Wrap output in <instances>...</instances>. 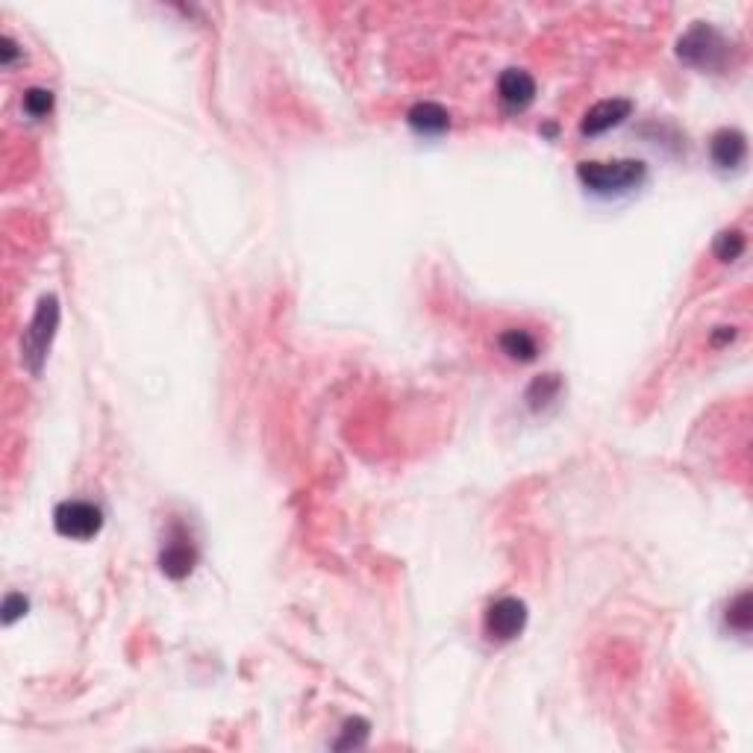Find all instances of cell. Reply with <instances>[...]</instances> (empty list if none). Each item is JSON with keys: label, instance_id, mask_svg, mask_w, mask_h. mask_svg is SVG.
I'll return each instance as SVG.
<instances>
[{"label": "cell", "instance_id": "cell-1", "mask_svg": "<svg viewBox=\"0 0 753 753\" xmlns=\"http://www.w3.org/2000/svg\"><path fill=\"white\" fill-rule=\"evenodd\" d=\"M577 177L586 189L598 195H618V192H630L642 186L648 177V168L642 159H612V162L592 159V162L577 165Z\"/></svg>", "mask_w": 753, "mask_h": 753}, {"label": "cell", "instance_id": "cell-2", "mask_svg": "<svg viewBox=\"0 0 753 753\" xmlns=\"http://www.w3.org/2000/svg\"><path fill=\"white\" fill-rule=\"evenodd\" d=\"M56 327H59V301L53 295H45L36 306V315H33L30 327L24 330V342H21V356H24V362H27V368L33 374H42V365H45L48 351H51Z\"/></svg>", "mask_w": 753, "mask_h": 753}, {"label": "cell", "instance_id": "cell-3", "mask_svg": "<svg viewBox=\"0 0 753 753\" xmlns=\"http://www.w3.org/2000/svg\"><path fill=\"white\" fill-rule=\"evenodd\" d=\"M730 42L709 24H695L686 36H680L677 42V56L695 68H706V71H718L724 68L727 56H730Z\"/></svg>", "mask_w": 753, "mask_h": 753}, {"label": "cell", "instance_id": "cell-4", "mask_svg": "<svg viewBox=\"0 0 753 753\" xmlns=\"http://www.w3.org/2000/svg\"><path fill=\"white\" fill-rule=\"evenodd\" d=\"M53 527L62 539L89 542L103 530L101 506L89 501H62L53 509Z\"/></svg>", "mask_w": 753, "mask_h": 753}, {"label": "cell", "instance_id": "cell-5", "mask_svg": "<svg viewBox=\"0 0 753 753\" xmlns=\"http://www.w3.org/2000/svg\"><path fill=\"white\" fill-rule=\"evenodd\" d=\"M195 565H198V548L192 545L189 533H186L180 524H174V527H171V536H168V542H165V548L159 553V568H162V574L171 577V580H186V577L195 571Z\"/></svg>", "mask_w": 753, "mask_h": 753}, {"label": "cell", "instance_id": "cell-6", "mask_svg": "<svg viewBox=\"0 0 753 753\" xmlns=\"http://www.w3.org/2000/svg\"><path fill=\"white\" fill-rule=\"evenodd\" d=\"M527 627V603L518 598H498L486 609V633L498 642H512Z\"/></svg>", "mask_w": 753, "mask_h": 753}, {"label": "cell", "instance_id": "cell-7", "mask_svg": "<svg viewBox=\"0 0 753 753\" xmlns=\"http://www.w3.org/2000/svg\"><path fill=\"white\" fill-rule=\"evenodd\" d=\"M633 112V101L627 98H609V101H598L580 121V133L583 136H601L606 130L618 127L624 118H630Z\"/></svg>", "mask_w": 753, "mask_h": 753}, {"label": "cell", "instance_id": "cell-8", "mask_svg": "<svg viewBox=\"0 0 753 753\" xmlns=\"http://www.w3.org/2000/svg\"><path fill=\"white\" fill-rule=\"evenodd\" d=\"M709 153H712V162L721 168V171H736L745 159H748V136L742 130H733V127H724L712 136L709 142Z\"/></svg>", "mask_w": 753, "mask_h": 753}, {"label": "cell", "instance_id": "cell-9", "mask_svg": "<svg viewBox=\"0 0 753 753\" xmlns=\"http://www.w3.org/2000/svg\"><path fill=\"white\" fill-rule=\"evenodd\" d=\"M498 98L506 109L518 112V109H527L533 98H536V80L533 74L521 71V68H506L498 80Z\"/></svg>", "mask_w": 753, "mask_h": 753}, {"label": "cell", "instance_id": "cell-10", "mask_svg": "<svg viewBox=\"0 0 753 753\" xmlns=\"http://www.w3.org/2000/svg\"><path fill=\"white\" fill-rule=\"evenodd\" d=\"M406 121L415 133L421 136H442L451 127V115L442 103L421 101L406 112Z\"/></svg>", "mask_w": 753, "mask_h": 753}, {"label": "cell", "instance_id": "cell-11", "mask_svg": "<svg viewBox=\"0 0 753 753\" xmlns=\"http://www.w3.org/2000/svg\"><path fill=\"white\" fill-rule=\"evenodd\" d=\"M498 345H501V351L506 353L509 359H515V362H533V359H536V353H539V342H536V336H533V333H527V330H518V327L503 330L501 339H498Z\"/></svg>", "mask_w": 753, "mask_h": 753}, {"label": "cell", "instance_id": "cell-12", "mask_svg": "<svg viewBox=\"0 0 753 753\" xmlns=\"http://www.w3.org/2000/svg\"><path fill=\"white\" fill-rule=\"evenodd\" d=\"M727 624H730V630H736V633H742V636H748V633H751V624H753L751 592H742L736 601H730V606H727Z\"/></svg>", "mask_w": 753, "mask_h": 753}, {"label": "cell", "instance_id": "cell-13", "mask_svg": "<svg viewBox=\"0 0 753 753\" xmlns=\"http://www.w3.org/2000/svg\"><path fill=\"white\" fill-rule=\"evenodd\" d=\"M745 233L742 230H721L718 236H715V245H712V251L715 256L721 259V262H733V259H739L742 253H745Z\"/></svg>", "mask_w": 753, "mask_h": 753}, {"label": "cell", "instance_id": "cell-14", "mask_svg": "<svg viewBox=\"0 0 753 753\" xmlns=\"http://www.w3.org/2000/svg\"><path fill=\"white\" fill-rule=\"evenodd\" d=\"M559 389H562V383H559L556 374H542V377H536V380L530 383L527 401H530L533 409H542V406H548V403L559 395Z\"/></svg>", "mask_w": 753, "mask_h": 753}, {"label": "cell", "instance_id": "cell-15", "mask_svg": "<svg viewBox=\"0 0 753 753\" xmlns=\"http://www.w3.org/2000/svg\"><path fill=\"white\" fill-rule=\"evenodd\" d=\"M368 730H371V724H368L365 718H348V721H345V727H342V736H339V742H336L333 748H336V751L362 748V745H365V739H368Z\"/></svg>", "mask_w": 753, "mask_h": 753}, {"label": "cell", "instance_id": "cell-16", "mask_svg": "<svg viewBox=\"0 0 753 753\" xmlns=\"http://www.w3.org/2000/svg\"><path fill=\"white\" fill-rule=\"evenodd\" d=\"M53 109V92L48 89H39V86H33V89H27L24 92V112L30 115V118H48Z\"/></svg>", "mask_w": 753, "mask_h": 753}, {"label": "cell", "instance_id": "cell-17", "mask_svg": "<svg viewBox=\"0 0 753 753\" xmlns=\"http://www.w3.org/2000/svg\"><path fill=\"white\" fill-rule=\"evenodd\" d=\"M30 609V601L18 592H9L6 601H3V624H15L18 618H24Z\"/></svg>", "mask_w": 753, "mask_h": 753}, {"label": "cell", "instance_id": "cell-18", "mask_svg": "<svg viewBox=\"0 0 753 753\" xmlns=\"http://www.w3.org/2000/svg\"><path fill=\"white\" fill-rule=\"evenodd\" d=\"M0 45H3V48H0V62L9 68V65L21 56V51H18V45H15V39H12V36H3V39H0Z\"/></svg>", "mask_w": 753, "mask_h": 753}]
</instances>
